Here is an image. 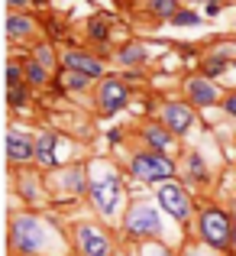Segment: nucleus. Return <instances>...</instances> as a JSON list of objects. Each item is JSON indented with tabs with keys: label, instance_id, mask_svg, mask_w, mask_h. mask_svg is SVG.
I'll return each mask as SVG.
<instances>
[{
	"label": "nucleus",
	"instance_id": "obj_30",
	"mask_svg": "<svg viewBox=\"0 0 236 256\" xmlns=\"http://www.w3.org/2000/svg\"><path fill=\"white\" fill-rule=\"evenodd\" d=\"M233 246H236V224H233Z\"/></svg>",
	"mask_w": 236,
	"mask_h": 256
},
{
	"label": "nucleus",
	"instance_id": "obj_10",
	"mask_svg": "<svg viewBox=\"0 0 236 256\" xmlns=\"http://www.w3.org/2000/svg\"><path fill=\"white\" fill-rule=\"evenodd\" d=\"M65 68L81 72V75H87V78H100L104 65H100L97 58H91V56H81V52H68V56H65Z\"/></svg>",
	"mask_w": 236,
	"mask_h": 256
},
{
	"label": "nucleus",
	"instance_id": "obj_8",
	"mask_svg": "<svg viewBox=\"0 0 236 256\" xmlns=\"http://www.w3.org/2000/svg\"><path fill=\"white\" fill-rule=\"evenodd\" d=\"M162 124L172 133H188V126L194 124V114H191L188 104H168L165 110H162Z\"/></svg>",
	"mask_w": 236,
	"mask_h": 256
},
{
	"label": "nucleus",
	"instance_id": "obj_26",
	"mask_svg": "<svg viewBox=\"0 0 236 256\" xmlns=\"http://www.w3.org/2000/svg\"><path fill=\"white\" fill-rule=\"evenodd\" d=\"M6 82H10V84H19V68H16V65H10V68H6Z\"/></svg>",
	"mask_w": 236,
	"mask_h": 256
},
{
	"label": "nucleus",
	"instance_id": "obj_28",
	"mask_svg": "<svg viewBox=\"0 0 236 256\" xmlns=\"http://www.w3.org/2000/svg\"><path fill=\"white\" fill-rule=\"evenodd\" d=\"M220 68H224V62H211V68H207V75H220Z\"/></svg>",
	"mask_w": 236,
	"mask_h": 256
},
{
	"label": "nucleus",
	"instance_id": "obj_21",
	"mask_svg": "<svg viewBox=\"0 0 236 256\" xmlns=\"http://www.w3.org/2000/svg\"><path fill=\"white\" fill-rule=\"evenodd\" d=\"M84 82H87V75H81V72H71V68H68V78H65V84H68V88H84Z\"/></svg>",
	"mask_w": 236,
	"mask_h": 256
},
{
	"label": "nucleus",
	"instance_id": "obj_13",
	"mask_svg": "<svg viewBox=\"0 0 236 256\" xmlns=\"http://www.w3.org/2000/svg\"><path fill=\"white\" fill-rule=\"evenodd\" d=\"M36 159L49 169V166H55V136L52 133H45V136H39L36 143Z\"/></svg>",
	"mask_w": 236,
	"mask_h": 256
},
{
	"label": "nucleus",
	"instance_id": "obj_18",
	"mask_svg": "<svg viewBox=\"0 0 236 256\" xmlns=\"http://www.w3.org/2000/svg\"><path fill=\"white\" fill-rule=\"evenodd\" d=\"M26 72H29V82H32V84H42V82H45V65H42V62H32Z\"/></svg>",
	"mask_w": 236,
	"mask_h": 256
},
{
	"label": "nucleus",
	"instance_id": "obj_24",
	"mask_svg": "<svg viewBox=\"0 0 236 256\" xmlns=\"http://www.w3.org/2000/svg\"><path fill=\"white\" fill-rule=\"evenodd\" d=\"M36 62H42L45 68H49V65H52V52H49V49H39V52H36Z\"/></svg>",
	"mask_w": 236,
	"mask_h": 256
},
{
	"label": "nucleus",
	"instance_id": "obj_27",
	"mask_svg": "<svg viewBox=\"0 0 236 256\" xmlns=\"http://www.w3.org/2000/svg\"><path fill=\"white\" fill-rule=\"evenodd\" d=\"M227 114H233V117H236V94L227 98Z\"/></svg>",
	"mask_w": 236,
	"mask_h": 256
},
{
	"label": "nucleus",
	"instance_id": "obj_6",
	"mask_svg": "<svg viewBox=\"0 0 236 256\" xmlns=\"http://www.w3.org/2000/svg\"><path fill=\"white\" fill-rule=\"evenodd\" d=\"M159 204L165 208L172 218H178V220H185L188 211H191V201H188V194L181 192L178 185H162L159 188Z\"/></svg>",
	"mask_w": 236,
	"mask_h": 256
},
{
	"label": "nucleus",
	"instance_id": "obj_23",
	"mask_svg": "<svg viewBox=\"0 0 236 256\" xmlns=\"http://www.w3.org/2000/svg\"><path fill=\"white\" fill-rule=\"evenodd\" d=\"M143 256H172L165 250V246H159V244H149V246H143Z\"/></svg>",
	"mask_w": 236,
	"mask_h": 256
},
{
	"label": "nucleus",
	"instance_id": "obj_2",
	"mask_svg": "<svg viewBox=\"0 0 236 256\" xmlns=\"http://www.w3.org/2000/svg\"><path fill=\"white\" fill-rule=\"evenodd\" d=\"M45 244V227L36 218H16L13 220V246L23 253H39Z\"/></svg>",
	"mask_w": 236,
	"mask_h": 256
},
{
	"label": "nucleus",
	"instance_id": "obj_20",
	"mask_svg": "<svg viewBox=\"0 0 236 256\" xmlns=\"http://www.w3.org/2000/svg\"><path fill=\"white\" fill-rule=\"evenodd\" d=\"M26 100V88H19V84H10V104L13 107H19Z\"/></svg>",
	"mask_w": 236,
	"mask_h": 256
},
{
	"label": "nucleus",
	"instance_id": "obj_15",
	"mask_svg": "<svg viewBox=\"0 0 236 256\" xmlns=\"http://www.w3.org/2000/svg\"><path fill=\"white\" fill-rule=\"evenodd\" d=\"M146 140H149L156 150H168V133L162 130V126H149V130H146Z\"/></svg>",
	"mask_w": 236,
	"mask_h": 256
},
{
	"label": "nucleus",
	"instance_id": "obj_4",
	"mask_svg": "<svg viewBox=\"0 0 236 256\" xmlns=\"http://www.w3.org/2000/svg\"><path fill=\"white\" fill-rule=\"evenodd\" d=\"M120 194H123V188H120L117 175H100V178L91 185V201H94V208H97L100 214H113L117 211Z\"/></svg>",
	"mask_w": 236,
	"mask_h": 256
},
{
	"label": "nucleus",
	"instance_id": "obj_17",
	"mask_svg": "<svg viewBox=\"0 0 236 256\" xmlns=\"http://www.w3.org/2000/svg\"><path fill=\"white\" fill-rule=\"evenodd\" d=\"M143 56H146V49H139V46H130V49H123L120 52V62H143Z\"/></svg>",
	"mask_w": 236,
	"mask_h": 256
},
{
	"label": "nucleus",
	"instance_id": "obj_25",
	"mask_svg": "<svg viewBox=\"0 0 236 256\" xmlns=\"http://www.w3.org/2000/svg\"><path fill=\"white\" fill-rule=\"evenodd\" d=\"M68 188H81V169H75V172H68Z\"/></svg>",
	"mask_w": 236,
	"mask_h": 256
},
{
	"label": "nucleus",
	"instance_id": "obj_14",
	"mask_svg": "<svg viewBox=\"0 0 236 256\" xmlns=\"http://www.w3.org/2000/svg\"><path fill=\"white\" fill-rule=\"evenodd\" d=\"M6 32H10V39L26 36V32H29V20H23V16H10V20H6Z\"/></svg>",
	"mask_w": 236,
	"mask_h": 256
},
{
	"label": "nucleus",
	"instance_id": "obj_1",
	"mask_svg": "<svg viewBox=\"0 0 236 256\" xmlns=\"http://www.w3.org/2000/svg\"><path fill=\"white\" fill-rule=\"evenodd\" d=\"M201 237H204L211 246L224 250V246L230 244V237H233V227H230V220H227V214L217 211V208H207V211L201 214Z\"/></svg>",
	"mask_w": 236,
	"mask_h": 256
},
{
	"label": "nucleus",
	"instance_id": "obj_11",
	"mask_svg": "<svg viewBox=\"0 0 236 256\" xmlns=\"http://www.w3.org/2000/svg\"><path fill=\"white\" fill-rule=\"evenodd\" d=\"M6 156H10L13 162H26V159L36 156V146L26 136H19L16 130H10V136H6Z\"/></svg>",
	"mask_w": 236,
	"mask_h": 256
},
{
	"label": "nucleus",
	"instance_id": "obj_9",
	"mask_svg": "<svg viewBox=\"0 0 236 256\" xmlns=\"http://www.w3.org/2000/svg\"><path fill=\"white\" fill-rule=\"evenodd\" d=\"M123 104H126V88L120 82H104L100 84V107H104L107 114L120 110Z\"/></svg>",
	"mask_w": 236,
	"mask_h": 256
},
{
	"label": "nucleus",
	"instance_id": "obj_22",
	"mask_svg": "<svg viewBox=\"0 0 236 256\" xmlns=\"http://www.w3.org/2000/svg\"><path fill=\"white\" fill-rule=\"evenodd\" d=\"M91 36L94 39H104L107 36V23H104V20H94V23H91Z\"/></svg>",
	"mask_w": 236,
	"mask_h": 256
},
{
	"label": "nucleus",
	"instance_id": "obj_19",
	"mask_svg": "<svg viewBox=\"0 0 236 256\" xmlns=\"http://www.w3.org/2000/svg\"><path fill=\"white\" fill-rule=\"evenodd\" d=\"M172 23H178V26H198L201 16H194V13H175Z\"/></svg>",
	"mask_w": 236,
	"mask_h": 256
},
{
	"label": "nucleus",
	"instance_id": "obj_16",
	"mask_svg": "<svg viewBox=\"0 0 236 256\" xmlns=\"http://www.w3.org/2000/svg\"><path fill=\"white\" fill-rule=\"evenodd\" d=\"M152 13H159V16H175L178 6H175V0H152Z\"/></svg>",
	"mask_w": 236,
	"mask_h": 256
},
{
	"label": "nucleus",
	"instance_id": "obj_7",
	"mask_svg": "<svg viewBox=\"0 0 236 256\" xmlns=\"http://www.w3.org/2000/svg\"><path fill=\"white\" fill-rule=\"evenodd\" d=\"M78 244H81V250H84L87 256H107L110 253V240L100 234V227H94V224H81L78 227Z\"/></svg>",
	"mask_w": 236,
	"mask_h": 256
},
{
	"label": "nucleus",
	"instance_id": "obj_5",
	"mask_svg": "<svg viewBox=\"0 0 236 256\" xmlns=\"http://www.w3.org/2000/svg\"><path fill=\"white\" fill-rule=\"evenodd\" d=\"M126 230L133 234V237H146V234H156L162 230V220H159V211L152 204H136L130 214H126Z\"/></svg>",
	"mask_w": 236,
	"mask_h": 256
},
{
	"label": "nucleus",
	"instance_id": "obj_12",
	"mask_svg": "<svg viewBox=\"0 0 236 256\" xmlns=\"http://www.w3.org/2000/svg\"><path fill=\"white\" fill-rule=\"evenodd\" d=\"M188 94H191V100L194 104H201V107H211V104H217V88H214L211 82H204V78H191L188 82Z\"/></svg>",
	"mask_w": 236,
	"mask_h": 256
},
{
	"label": "nucleus",
	"instance_id": "obj_3",
	"mask_svg": "<svg viewBox=\"0 0 236 256\" xmlns=\"http://www.w3.org/2000/svg\"><path fill=\"white\" fill-rule=\"evenodd\" d=\"M130 169H133L136 178H143V182H165L168 175L175 172V166H172V159L162 156V152H143V156L133 159Z\"/></svg>",
	"mask_w": 236,
	"mask_h": 256
},
{
	"label": "nucleus",
	"instance_id": "obj_29",
	"mask_svg": "<svg viewBox=\"0 0 236 256\" xmlns=\"http://www.w3.org/2000/svg\"><path fill=\"white\" fill-rule=\"evenodd\" d=\"M19 4H26V0H10V6H19Z\"/></svg>",
	"mask_w": 236,
	"mask_h": 256
}]
</instances>
